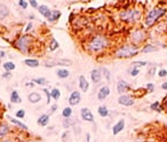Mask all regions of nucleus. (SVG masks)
<instances>
[{"mask_svg":"<svg viewBox=\"0 0 167 142\" xmlns=\"http://www.w3.org/2000/svg\"><path fill=\"white\" fill-rule=\"evenodd\" d=\"M109 45L110 41L108 37H105L103 35H96L89 39L87 44V51L92 54H97V53L104 52L109 47Z\"/></svg>","mask_w":167,"mask_h":142,"instance_id":"f257e3e1","label":"nucleus"},{"mask_svg":"<svg viewBox=\"0 0 167 142\" xmlns=\"http://www.w3.org/2000/svg\"><path fill=\"white\" fill-rule=\"evenodd\" d=\"M140 52V48L139 46H135L133 44H127L119 47L115 53V56L117 58H129L137 55Z\"/></svg>","mask_w":167,"mask_h":142,"instance_id":"f03ea898","label":"nucleus"},{"mask_svg":"<svg viewBox=\"0 0 167 142\" xmlns=\"http://www.w3.org/2000/svg\"><path fill=\"white\" fill-rule=\"evenodd\" d=\"M166 14V8L162 7H155L149 11V13L146 15L144 18V24L148 28H151L157 21H159V18H162V16Z\"/></svg>","mask_w":167,"mask_h":142,"instance_id":"7ed1b4c3","label":"nucleus"},{"mask_svg":"<svg viewBox=\"0 0 167 142\" xmlns=\"http://www.w3.org/2000/svg\"><path fill=\"white\" fill-rule=\"evenodd\" d=\"M142 14V9L140 8H131V9H124L119 13V18L126 23H134L140 20Z\"/></svg>","mask_w":167,"mask_h":142,"instance_id":"20e7f679","label":"nucleus"},{"mask_svg":"<svg viewBox=\"0 0 167 142\" xmlns=\"http://www.w3.org/2000/svg\"><path fill=\"white\" fill-rule=\"evenodd\" d=\"M15 47L22 53H28L32 47V37L30 35H23L15 41Z\"/></svg>","mask_w":167,"mask_h":142,"instance_id":"39448f33","label":"nucleus"},{"mask_svg":"<svg viewBox=\"0 0 167 142\" xmlns=\"http://www.w3.org/2000/svg\"><path fill=\"white\" fill-rule=\"evenodd\" d=\"M146 39V32L143 29H136L132 32L131 35V42L135 46L141 45L142 42Z\"/></svg>","mask_w":167,"mask_h":142,"instance_id":"423d86ee","label":"nucleus"},{"mask_svg":"<svg viewBox=\"0 0 167 142\" xmlns=\"http://www.w3.org/2000/svg\"><path fill=\"white\" fill-rule=\"evenodd\" d=\"M118 103L124 107H132L135 103V99L132 96V95H127V94H123L119 96L118 99Z\"/></svg>","mask_w":167,"mask_h":142,"instance_id":"0eeeda50","label":"nucleus"},{"mask_svg":"<svg viewBox=\"0 0 167 142\" xmlns=\"http://www.w3.org/2000/svg\"><path fill=\"white\" fill-rule=\"evenodd\" d=\"M80 101H81V94H80V92L73 91L72 93L70 94V96H69V104L71 105V107H74V105L79 104Z\"/></svg>","mask_w":167,"mask_h":142,"instance_id":"6e6552de","label":"nucleus"},{"mask_svg":"<svg viewBox=\"0 0 167 142\" xmlns=\"http://www.w3.org/2000/svg\"><path fill=\"white\" fill-rule=\"evenodd\" d=\"M80 116H81V119L85 121H88V123H93L94 121V115H93V112L89 110L88 108H83L80 110Z\"/></svg>","mask_w":167,"mask_h":142,"instance_id":"1a4fd4ad","label":"nucleus"},{"mask_svg":"<svg viewBox=\"0 0 167 142\" xmlns=\"http://www.w3.org/2000/svg\"><path fill=\"white\" fill-rule=\"evenodd\" d=\"M110 92H111V91H110L109 86H102V87L99 90V92H97V99H99L100 101L105 100V99L110 95Z\"/></svg>","mask_w":167,"mask_h":142,"instance_id":"9d476101","label":"nucleus"},{"mask_svg":"<svg viewBox=\"0 0 167 142\" xmlns=\"http://www.w3.org/2000/svg\"><path fill=\"white\" fill-rule=\"evenodd\" d=\"M78 85H79V88L81 92H87L89 90V83L87 81V79L85 78V76H79V79H78Z\"/></svg>","mask_w":167,"mask_h":142,"instance_id":"9b49d317","label":"nucleus"},{"mask_svg":"<svg viewBox=\"0 0 167 142\" xmlns=\"http://www.w3.org/2000/svg\"><path fill=\"white\" fill-rule=\"evenodd\" d=\"M38 12H39L45 18H47V21L49 20L51 15H52V9H49V7L46 5H39V7H38Z\"/></svg>","mask_w":167,"mask_h":142,"instance_id":"f8f14e48","label":"nucleus"},{"mask_svg":"<svg viewBox=\"0 0 167 142\" xmlns=\"http://www.w3.org/2000/svg\"><path fill=\"white\" fill-rule=\"evenodd\" d=\"M124 128H125V121H124V119H119V121L113 125V127H112V133H113V135L119 134Z\"/></svg>","mask_w":167,"mask_h":142,"instance_id":"ddd939ff","label":"nucleus"},{"mask_svg":"<svg viewBox=\"0 0 167 142\" xmlns=\"http://www.w3.org/2000/svg\"><path fill=\"white\" fill-rule=\"evenodd\" d=\"M90 78H92V81H93L94 84H99L100 81H101V79H102V72H101V70H100V69H94V70H92V72H90Z\"/></svg>","mask_w":167,"mask_h":142,"instance_id":"4468645a","label":"nucleus"},{"mask_svg":"<svg viewBox=\"0 0 167 142\" xmlns=\"http://www.w3.org/2000/svg\"><path fill=\"white\" fill-rule=\"evenodd\" d=\"M128 90H131V85L128 84V83H126L125 80H119L118 81V84H117V91L119 92L120 94L125 93Z\"/></svg>","mask_w":167,"mask_h":142,"instance_id":"2eb2a0df","label":"nucleus"},{"mask_svg":"<svg viewBox=\"0 0 167 142\" xmlns=\"http://www.w3.org/2000/svg\"><path fill=\"white\" fill-rule=\"evenodd\" d=\"M28 100L32 104H36V103L41 101V95L39 94V93H37V92H32V93L28 95Z\"/></svg>","mask_w":167,"mask_h":142,"instance_id":"dca6fc26","label":"nucleus"},{"mask_svg":"<svg viewBox=\"0 0 167 142\" xmlns=\"http://www.w3.org/2000/svg\"><path fill=\"white\" fill-rule=\"evenodd\" d=\"M9 133H11V127L8 126L7 124H5V123L0 124V140L6 137Z\"/></svg>","mask_w":167,"mask_h":142,"instance_id":"f3484780","label":"nucleus"},{"mask_svg":"<svg viewBox=\"0 0 167 142\" xmlns=\"http://www.w3.org/2000/svg\"><path fill=\"white\" fill-rule=\"evenodd\" d=\"M37 123H38V125H40L42 127L47 126L48 123H49V115H47V114L41 115V116L37 119Z\"/></svg>","mask_w":167,"mask_h":142,"instance_id":"a211bd4d","label":"nucleus"},{"mask_svg":"<svg viewBox=\"0 0 167 142\" xmlns=\"http://www.w3.org/2000/svg\"><path fill=\"white\" fill-rule=\"evenodd\" d=\"M23 63L29 68H38L39 67V61L36 60V58H25L23 61Z\"/></svg>","mask_w":167,"mask_h":142,"instance_id":"6ab92c4d","label":"nucleus"},{"mask_svg":"<svg viewBox=\"0 0 167 142\" xmlns=\"http://www.w3.org/2000/svg\"><path fill=\"white\" fill-rule=\"evenodd\" d=\"M9 15V9L5 4H1L0 2V20H4L7 16Z\"/></svg>","mask_w":167,"mask_h":142,"instance_id":"aec40b11","label":"nucleus"},{"mask_svg":"<svg viewBox=\"0 0 167 142\" xmlns=\"http://www.w3.org/2000/svg\"><path fill=\"white\" fill-rule=\"evenodd\" d=\"M56 76L60 79H67L70 76V71L67 70V69H57L56 70Z\"/></svg>","mask_w":167,"mask_h":142,"instance_id":"412c9836","label":"nucleus"},{"mask_svg":"<svg viewBox=\"0 0 167 142\" xmlns=\"http://www.w3.org/2000/svg\"><path fill=\"white\" fill-rule=\"evenodd\" d=\"M11 103H21L22 102L21 96L17 93V91H13L11 93Z\"/></svg>","mask_w":167,"mask_h":142,"instance_id":"4be33fe9","label":"nucleus"},{"mask_svg":"<svg viewBox=\"0 0 167 142\" xmlns=\"http://www.w3.org/2000/svg\"><path fill=\"white\" fill-rule=\"evenodd\" d=\"M9 121H11V123H13L14 125H16V126L18 127V128H21V130H23V131H26V130H28V126H26L25 124H23V123H21L20 121H17L16 118L9 117Z\"/></svg>","mask_w":167,"mask_h":142,"instance_id":"5701e85b","label":"nucleus"},{"mask_svg":"<svg viewBox=\"0 0 167 142\" xmlns=\"http://www.w3.org/2000/svg\"><path fill=\"white\" fill-rule=\"evenodd\" d=\"M97 114H99L101 117H108L110 114V111L105 105H100L99 108H97Z\"/></svg>","mask_w":167,"mask_h":142,"instance_id":"b1692460","label":"nucleus"},{"mask_svg":"<svg viewBox=\"0 0 167 142\" xmlns=\"http://www.w3.org/2000/svg\"><path fill=\"white\" fill-rule=\"evenodd\" d=\"M2 68L6 70V72H11L13 70H15L16 65L14 62H11V61H8V62H5V63L2 64Z\"/></svg>","mask_w":167,"mask_h":142,"instance_id":"393cba45","label":"nucleus"},{"mask_svg":"<svg viewBox=\"0 0 167 142\" xmlns=\"http://www.w3.org/2000/svg\"><path fill=\"white\" fill-rule=\"evenodd\" d=\"M58 47H60L58 41L55 39V38H52V39H51V42H49V45H48V49H49L51 52H54V51H56Z\"/></svg>","mask_w":167,"mask_h":142,"instance_id":"a878e982","label":"nucleus"},{"mask_svg":"<svg viewBox=\"0 0 167 142\" xmlns=\"http://www.w3.org/2000/svg\"><path fill=\"white\" fill-rule=\"evenodd\" d=\"M51 97H52L54 101H57L60 100V97H61V91L58 90V88H53L52 91H51Z\"/></svg>","mask_w":167,"mask_h":142,"instance_id":"bb28decb","label":"nucleus"},{"mask_svg":"<svg viewBox=\"0 0 167 142\" xmlns=\"http://www.w3.org/2000/svg\"><path fill=\"white\" fill-rule=\"evenodd\" d=\"M142 53H152V52H157V47L156 46H153V45H150V44H148V45H144L143 48L141 49Z\"/></svg>","mask_w":167,"mask_h":142,"instance_id":"cd10ccee","label":"nucleus"},{"mask_svg":"<svg viewBox=\"0 0 167 142\" xmlns=\"http://www.w3.org/2000/svg\"><path fill=\"white\" fill-rule=\"evenodd\" d=\"M72 112H73V110L71 107H65V108L62 110V116L64 117V118H71Z\"/></svg>","mask_w":167,"mask_h":142,"instance_id":"c85d7f7f","label":"nucleus"},{"mask_svg":"<svg viewBox=\"0 0 167 142\" xmlns=\"http://www.w3.org/2000/svg\"><path fill=\"white\" fill-rule=\"evenodd\" d=\"M61 17V12L60 11H52V15L49 17L48 22H55Z\"/></svg>","mask_w":167,"mask_h":142,"instance_id":"c756f323","label":"nucleus"},{"mask_svg":"<svg viewBox=\"0 0 167 142\" xmlns=\"http://www.w3.org/2000/svg\"><path fill=\"white\" fill-rule=\"evenodd\" d=\"M76 124V121H73L72 118H67V119H64L63 121V127L64 128H69L70 126H72Z\"/></svg>","mask_w":167,"mask_h":142,"instance_id":"7c9ffc66","label":"nucleus"},{"mask_svg":"<svg viewBox=\"0 0 167 142\" xmlns=\"http://www.w3.org/2000/svg\"><path fill=\"white\" fill-rule=\"evenodd\" d=\"M101 72H102V76H104L105 77L106 81H110V80H111V74H110V71L105 68V67H103V68L101 69Z\"/></svg>","mask_w":167,"mask_h":142,"instance_id":"2f4dec72","label":"nucleus"},{"mask_svg":"<svg viewBox=\"0 0 167 142\" xmlns=\"http://www.w3.org/2000/svg\"><path fill=\"white\" fill-rule=\"evenodd\" d=\"M150 109L151 110H158V111H162V107L160 104V102L159 101H156V102H153L151 105H150Z\"/></svg>","mask_w":167,"mask_h":142,"instance_id":"473e14b6","label":"nucleus"},{"mask_svg":"<svg viewBox=\"0 0 167 142\" xmlns=\"http://www.w3.org/2000/svg\"><path fill=\"white\" fill-rule=\"evenodd\" d=\"M146 64L148 63H146V61H137V62H134V63H133V68L140 69L141 67H146Z\"/></svg>","mask_w":167,"mask_h":142,"instance_id":"72a5a7b5","label":"nucleus"},{"mask_svg":"<svg viewBox=\"0 0 167 142\" xmlns=\"http://www.w3.org/2000/svg\"><path fill=\"white\" fill-rule=\"evenodd\" d=\"M32 81H33V83H34L36 85H45L46 83H47V80H46L45 78H42V77H41V78H36V79H33Z\"/></svg>","mask_w":167,"mask_h":142,"instance_id":"f704fd0d","label":"nucleus"},{"mask_svg":"<svg viewBox=\"0 0 167 142\" xmlns=\"http://www.w3.org/2000/svg\"><path fill=\"white\" fill-rule=\"evenodd\" d=\"M15 116L17 117V118H24V117H25V110H23V109L17 110L15 112Z\"/></svg>","mask_w":167,"mask_h":142,"instance_id":"c9c22d12","label":"nucleus"},{"mask_svg":"<svg viewBox=\"0 0 167 142\" xmlns=\"http://www.w3.org/2000/svg\"><path fill=\"white\" fill-rule=\"evenodd\" d=\"M146 91H148L149 93H152V92H153V90H155V85L152 84V83H148V84H146Z\"/></svg>","mask_w":167,"mask_h":142,"instance_id":"e433bc0d","label":"nucleus"},{"mask_svg":"<svg viewBox=\"0 0 167 142\" xmlns=\"http://www.w3.org/2000/svg\"><path fill=\"white\" fill-rule=\"evenodd\" d=\"M156 71H157L156 67H151V68L148 70V74H149L148 76H149V77H153V76H155V74H156Z\"/></svg>","mask_w":167,"mask_h":142,"instance_id":"4c0bfd02","label":"nucleus"},{"mask_svg":"<svg viewBox=\"0 0 167 142\" xmlns=\"http://www.w3.org/2000/svg\"><path fill=\"white\" fill-rule=\"evenodd\" d=\"M158 76H159L160 78L166 77V76H167V70H166V69H160V70L158 71Z\"/></svg>","mask_w":167,"mask_h":142,"instance_id":"58836bf2","label":"nucleus"},{"mask_svg":"<svg viewBox=\"0 0 167 142\" xmlns=\"http://www.w3.org/2000/svg\"><path fill=\"white\" fill-rule=\"evenodd\" d=\"M139 74H140V69L133 68L131 70V76H132V77H136V76H137Z\"/></svg>","mask_w":167,"mask_h":142,"instance_id":"ea45409f","label":"nucleus"},{"mask_svg":"<svg viewBox=\"0 0 167 142\" xmlns=\"http://www.w3.org/2000/svg\"><path fill=\"white\" fill-rule=\"evenodd\" d=\"M44 92H45V94L47 95V104H49V103H51V99H52V97H51V92H49L47 88H44Z\"/></svg>","mask_w":167,"mask_h":142,"instance_id":"a19ab883","label":"nucleus"},{"mask_svg":"<svg viewBox=\"0 0 167 142\" xmlns=\"http://www.w3.org/2000/svg\"><path fill=\"white\" fill-rule=\"evenodd\" d=\"M18 6L22 7L23 9H26V8H28V2L23 1V0H20V1H18Z\"/></svg>","mask_w":167,"mask_h":142,"instance_id":"79ce46f5","label":"nucleus"},{"mask_svg":"<svg viewBox=\"0 0 167 142\" xmlns=\"http://www.w3.org/2000/svg\"><path fill=\"white\" fill-rule=\"evenodd\" d=\"M29 4H30V5H31L33 8H38V7H39L38 2H37V1H34V0H30V1H29Z\"/></svg>","mask_w":167,"mask_h":142,"instance_id":"37998d69","label":"nucleus"},{"mask_svg":"<svg viewBox=\"0 0 167 142\" xmlns=\"http://www.w3.org/2000/svg\"><path fill=\"white\" fill-rule=\"evenodd\" d=\"M162 109L167 110V95L164 97V100H162Z\"/></svg>","mask_w":167,"mask_h":142,"instance_id":"c03bdc74","label":"nucleus"},{"mask_svg":"<svg viewBox=\"0 0 167 142\" xmlns=\"http://www.w3.org/2000/svg\"><path fill=\"white\" fill-rule=\"evenodd\" d=\"M69 137V132H64L62 134V140L63 142H67V137Z\"/></svg>","mask_w":167,"mask_h":142,"instance_id":"a18cd8bd","label":"nucleus"},{"mask_svg":"<svg viewBox=\"0 0 167 142\" xmlns=\"http://www.w3.org/2000/svg\"><path fill=\"white\" fill-rule=\"evenodd\" d=\"M56 110H57V104L55 103V104H53L52 108H51V114H54V112H55Z\"/></svg>","mask_w":167,"mask_h":142,"instance_id":"49530a36","label":"nucleus"},{"mask_svg":"<svg viewBox=\"0 0 167 142\" xmlns=\"http://www.w3.org/2000/svg\"><path fill=\"white\" fill-rule=\"evenodd\" d=\"M9 77H11V72H5V74H2V78H9Z\"/></svg>","mask_w":167,"mask_h":142,"instance_id":"de8ad7c7","label":"nucleus"},{"mask_svg":"<svg viewBox=\"0 0 167 142\" xmlns=\"http://www.w3.org/2000/svg\"><path fill=\"white\" fill-rule=\"evenodd\" d=\"M6 56V53L4 52V51H0V60H1V58H4Z\"/></svg>","mask_w":167,"mask_h":142,"instance_id":"09e8293b","label":"nucleus"},{"mask_svg":"<svg viewBox=\"0 0 167 142\" xmlns=\"http://www.w3.org/2000/svg\"><path fill=\"white\" fill-rule=\"evenodd\" d=\"M32 23H29V24H28V25H26V31H30V30H31L32 29Z\"/></svg>","mask_w":167,"mask_h":142,"instance_id":"8fccbe9b","label":"nucleus"},{"mask_svg":"<svg viewBox=\"0 0 167 142\" xmlns=\"http://www.w3.org/2000/svg\"><path fill=\"white\" fill-rule=\"evenodd\" d=\"M0 142H16L14 139H6V140H2V141H0Z\"/></svg>","mask_w":167,"mask_h":142,"instance_id":"3c124183","label":"nucleus"},{"mask_svg":"<svg viewBox=\"0 0 167 142\" xmlns=\"http://www.w3.org/2000/svg\"><path fill=\"white\" fill-rule=\"evenodd\" d=\"M162 90H166L167 91V83H162Z\"/></svg>","mask_w":167,"mask_h":142,"instance_id":"603ef678","label":"nucleus"},{"mask_svg":"<svg viewBox=\"0 0 167 142\" xmlns=\"http://www.w3.org/2000/svg\"><path fill=\"white\" fill-rule=\"evenodd\" d=\"M86 137H87V139H86V140H87V142L90 141V135H89V133H87V134H86Z\"/></svg>","mask_w":167,"mask_h":142,"instance_id":"864d4df0","label":"nucleus"},{"mask_svg":"<svg viewBox=\"0 0 167 142\" xmlns=\"http://www.w3.org/2000/svg\"><path fill=\"white\" fill-rule=\"evenodd\" d=\"M135 142H143L142 140H137V141H135Z\"/></svg>","mask_w":167,"mask_h":142,"instance_id":"5fc2aeb1","label":"nucleus"},{"mask_svg":"<svg viewBox=\"0 0 167 142\" xmlns=\"http://www.w3.org/2000/svg\"><path fill=\"white\" fill-rule=\"evenodd\" d=\"M146 142H155V141H146Z\"/></svg>","mask_w":167,"mask_h":142,"instance_id":"6e6d98bb","label":"nucleus"},{"mask_svg":"<svg viewBox=\"0 0 167 142\" xmlns=\"http://www.w3.org/2000/svg\"><path fill=\"white\" fill-rule=\"evenodd\" d=\"M29 142H37V141H29Z\"/></svg>","mask_w":167,"mask_h":142,"instance_id":"4d7b16f0","label":"nucleus"}]
</instances>
